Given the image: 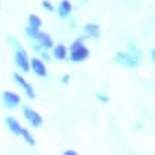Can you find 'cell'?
<instances>
[{
    "mask_svg": "<svg viewBox=\"0 0 155 155\" xmlns=\"http://www.w3.org/2000/svg\"><path fill=\"white\" fill-rule=\"evenodd\" d=\"M114 61L124 67H137L140 66L141 63V53L137 48V46H134V43H130V51H118L114 56Z\"/></svg>",
    "mask_w": 155,
    "mask_h": 155,
    "instance_id": "6da1fadb",
    "label": "cell"
},
{
    "mask_svg": "<svg viewBox=\"0 0 155 155\" xmlns=\"http://www.w3.org/2000/svg\"><path fill=\"white\" fill-rule=\"evenodd\" d=\"M84 37L75 38L70 46V60L73 63H81L88 58L90 50L84 46Z\"/></svg>",
    "mask_w": 155,
    "mask_h": 155,
    "instance_id": "7a4b0ae2",
    "label": "cell"
},
{
    "mask_svg": "<svg viewBox=\"0 0 155 155\" xmlns=\"http://www.w3.org/2000/svg\"><path fill=\"white\" fill-rule=\"evenodd\" d=\"M14 63L23 73L30 71V57H28L27 51L23 47L16 50V53H14Z\"/></svg>",
    "mask_w": 155,
    "mask_h": 155,
    "instance_id": "3957f363",
    "label": "cell"
},
{
    "mask_svg": "<svg viewBox=\"0 0 155 155\" xmlns=\"http://www.w3.org/2000/svg\"><path fill=\"white\" fill-rule=\"evenodd\" d=\"M23 115L33 128H38L43 124V117L36 111V110H33L31 107H24L23 108Z\"/></svg>",
    "mask_w": 155,
    "mask_h": 155,
    "instance_id": "277c9868",
    "label": "cell"
},
{
    "mask_svg": "<svg viewBox=\"0 0 155 155\" xmlns=\"http://www.w3.org/2000/svg\"><path fill=\"white\" fill-rule=\"evenodd\" d=\"M13 78H14V81H16V84L24 90V93H26V95H27L28 98H36V93H34L33 85L30 84V83L24 78L23 75L19 74V73H14Z\"/></svg>",
    "mask_w": 155,
    "mask_h": 155,
    "instance_id": "5b68a950",
    "label": "cell"
},
{
    "mask_svg": "<svg viewBox=\"0 0 155 155\" xmlns=\"http://www.w3.org/2000/svg\"><path fill=\"white\" fill-rule=\"evenodd\" d=\"M2 100H3V104L6 105V108H10V110L17 108L20 101H21L20 95L17 93H14V91H5L3 95H2Z\"/></svg>",
    "mask_w": 155,
    "mask_h": 155,
    "instance_id": "8992f818",
    "label": "cell"
},
{
    "mask_svg": "<svg viewBox=\"0 0 155 155\" xmlns=\"http://www.w3.org/2000/svg\"><path fill=\"white\" fill-rule=\"evenodd\" d=\"M30 70H33V73L38 77H47V68L44 61H41L37 57L30 58Z\"/></svg>",
    "mask_w": 155,
    "mask_h": 155,
    "instance_id": "52a82bcc",
    "label": "cell"
},
{
    "mask_svg": "<svg viewBox=\"0 0 155 155\" xmlns=\"http://www.w3.org/2000/svg\"><path fill=\"white\" fill-rule=\"evenodd\" d=\"M6 122V127L9 128V131L14 135H21V132H23V127H21V124H20L16 118L13 117H6L5 120Z\"/></svg>",
    "mask_w": 155,
    "mask_h": 155,
    "instance_id": "ba28073f",
    "label": "cell"
},
{
    "mask_svg": "<svg viewBox=\"0 0 155 155\" xmlns=\"http://www.w3.org/2000/svg\"><path fill=\"white\" fill-rule=\"evenodd\" d=\"M71 10H73V5H71L70 0H61L60 5H58V9H57V13L61 19H67L70 16Z\"/></svg>",
    "mask_w": 155,
    "mask_h": 155,
    "instance_id": "9c48e42d",
    "label": "cell"
},
{
    "mask_svg": "<svg viewBox=\"0 0 155 155\" xmlns=\"http://www.w3.org/2000/svg\"><path fill=\"white\" fill-rule=\"evenodd\" d=\"M36 41H37V44L43 50H48V48L54 47V43H53V38L50 37V34L43 33V31H40V36H38V38Z\"/></svg>",
    "mask_w": 155,
    "mask_h": 155,
    "instance_id": "30bf717a",
    "label": "cell"
},
{
    "mask_svg": "<svg viewBox=\"0 0 155 155\" xmlns=\"http://www.w3.org/2000/svg\"><path fill=\"white\" fill-rule=\"evenodd\" d=\"M84 33L85 36L93 38H98L100 37V26L95 23H87L84 26Z\"/></svg>",
    "mask_w": 155,
    "mask_h": 155,
    "instance_id": "8fae6325",
    "label": "cell"
},
{
    "mask_svg": "<svg viewBox=\"0 0 155 155\" xmlns=\"http://www.w3.org/2000/svg\"><path fill=\"white\" fill-rule=\"evenodd\" d=\"M53 56L57 60H64L67 57V47L64 44H57L56 47H53Z\"/></svg>",
    "mask_w": 155,
    "mask_h": 155,
    "instance_id": "7c38bea8",
    "label": "cell"
},
{
    "mask_svg": "<svg viewBox=\"0 0 155 155\" xmlns=\"http://www.w3.org/2000/svg\"><path fill=\"white\" fill-rule=\"evenodd\" d=\"M27 21H28L27 27L36 28V30H40V27H41V24H43L41 19H40L38 16H36V14H30V16H28V19H27Z\"/></svg>",
    "mask_w": 155,
    "mask_h": 155,
    "instance_id": "4fadbf2b",
    "label": "cell"
},
{
    "mask_svg": "<svg viewBox=\"0 0 155 155\" xmlns=\"http://www.w3.org/2000/svg\"><path fill=\"white\" fill-rule=\"evenodd\" d=\"M21 138H23L24 141L27 142L28 145H31V147L36 145V140H34V137L31 135V132L28 131V130H26V128H23V132H21Z\"/></svg>",
    "mask_w": 155,
    "mask_h": 155,
    "instance_id": "5bb4252c",
    "label": "cell"
},
{
    "mask_svg": "<svg viewBox=\"0 0 155 155\" xmlns=\"http://www.w3.org/2000/svg\"><path fill=\"white\" fill-rule=\"evenodd\" d=\"M26 34H27L30 38H33V40H37L38 36H40V30H36V28L27 27V28H26Z\"/></svg>",
    "mask_w": 155,
    "mask_h": 155,
    "instance_id": "9a60e30c",
    "label": "cell"
},
{
    "mask_svg": "<svg viewBox=\"0 0 155 155\" xmlns=\"http://www.w3.org/2000/svg\"><path fill=\"white\" fill-rule=\"evenodd\" d=\"M7 41H9L10 46H13L16 50H17V48H21V44H20V41L16 37H13V36H9V37H7Z\"/></svg>",
    "mask_w": 155,
    "mask_h": 155,
    "instance_id": "2e32d148",
    "label": "cell"
},
{
    "mask_svg": "<svg viewBox=\"0 0 155 155\" xmlns=\"http://www.w3.org/2000/svg\"><path fill=\"white\" fill-rule=\"evenodd\" d=\"M95 98L98 100V101H101V103H104V104H107L108 101H110V97H108L105 93H95Z\"/></svg>",
    "mask_w": 155,
    "mask_h": 155,
    "instance_id": "e0dca14e",
    "label": "cell"
},
{
    "mask_svg": "<svg viewBox=\"0 0 155 155\" xmlns=\"http://www.w3.org/2000/svg\"><path fill=\"white\" fill-rule=\"evenodd\" d=\"M41 6H43V9H46L47 12H53V10H54V6H53L51 2H48V0H43Z\"/></svg>",
    "mask_w": 155,
    "mask_h": 155,
    "instance_id": "ac0fdd59",
    "label": "cell"
},
{
    "mask_svg": "<svg viewBox=\"0 0 155 155\" xmlns=\"http://www.w3.org/2000/svg\"><path fill=\"white\" fill-rule=\"evenodd\" d=\"M68 81H70V75L68 74H64L61 77V83H63V84H68Z\"/></svg>",
    "mask_w": 155,
    "mask_h": 155,
    "instance_id": "d6986e66",
    "label": "cell"
},
{
    "mask_svg": "<svg viewBox=\"0 0 155 155\" xmlns=\"http://www.w3.org/2000/svg\"><path fill=\"white\" fill-rule=\"evenodd\" d=\"M63 155H78V154H77L74 150H67V151L63 152Z\"/></svg>",
    "mask_w": 155,
    "mask_h": 155,
    "instance_id": "ffe728a7",
    "label": "cell"
},
{
    "mask_svg": "<svg viewBox=\"0 0 155 155\" xmlns=\"http://www.w3.org/2000/svg\"><path fill=\"white\" fill-rule=\"evenodd\" d=\"M40 54H41V57H43V58H44L46 61L50 60V56H48V53H47V51H41Z\"/></svg>",
    "mask_w": 155,
    "mask_h": 155,
    "instance_id": "44dd1931",
    "label": "cell"
},
{
    "mask_svg": "<svg viewBox=\"0 0 155 155\" xmlns=\"http://www.w3.org/2000/svg\"><path fill=\"white\" fill-rule=\"evenodd\" d=\"M134 128H137V130H141L142 124H141V122H137V124H134Z\"/></svg>",
    "mask_w": 155,
    "mask_h": 155,
    "instance_id": "7402d4cb",
    "label": "cell"
},
{
    "mask_svg": "<svg viewBox=\"0 0 155 155\" xmlns=\"http://www.w3.org/2000/svg\"><path fill=\"white\" fill-rule=\"evenodd\" d=\"M151 60L155 61V50H154V48L151 50Z\"/></svg>",
    "mask_w": 155,
    "mask_h": 155,
    "instance_id": "603a6c76",
    "label": "cell"
}]
</instances>
